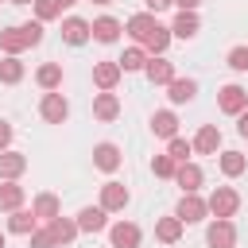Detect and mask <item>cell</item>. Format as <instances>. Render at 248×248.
Returning <instances> with one entry per match:
<instances>
[{"mask_svg":"<svg viewBox=\"0 0 248 248\" xmlns=\"http://www.w3.org/2000/svg\"><path fill=\"white\" fill-rule=\"evenodd\" d=\"M194 93H198V81H194V78H174V81H167V97H170L174 105L194 101Z\"/></svg>","mask_w":248,"mask_h":248,"instance_id":"cell-12","label":"cell"},{"mask_svg":"<svg viewBox=\"0 0 248 248\" xmlns=\"http://www.w3.org/2000/svg\"><path fill=\"white\" fill-rule=\"evenodd\" d=\"M23 31H27L31 46H35V43H43V23H23Z\"/></svg>","mask_w":248,"mask_h":248,"instance_id":"cell-38","label":"cell"},{"mask_svg":"<svg viewBox=\"0 0 248 248\" xmlns=\"http://www.w3.org/2000/svg\"><path fill=\"white\" fill-rule=\"evenodd\" d=\"M93 4H112V0H93Z\"/></svg>","mask_w":248,"mask_h":248,"instance_id":"cell-45","label":"cell"},{"mask_svg":"<svg viewBox=\"0 0 248 248\" xmlns=\"http://www.w3.org/2000/svg\"><path fill=\"white\" fill-rule=\"evenodd\" d=\"M8 4H31V0H8Z\"/></svg>","mask_w":248,"mask_h":248,"instance_id":"cell-44","label":"cell"},{"mask_svg":"<svg viewBox=\"0 0 248 248\" xmlns=\"http://www.w3.org/2000/svg\"><path fill=\"white\" fill-rule=\"evenodd\" d=\"M229 66H232L236 74H244V70H248V46H232V50H229Z\"/></svg>","mask_w":248,"mask_h":248,"instance_id":"cell-36","label":"cell"},{"mask_svg":"<svg viewBox=\"0 0 248 248\" xmlns=\"http://www.w3.org/2000/svg\"><path fill=\"white\" fill-rule=\"evenodd\" d=\"M31 248H54L50 229H35V232H31Z\"/></svg>","mask_w":248,"mask_h":248,"instance_id":"cell-37","label":"cell"},{"mask_svg":"<svg viewBox=\"0 0 248 248\" xmlns=\"http://www.w3.org/2000/svg\"><path fill=\"white\" fill-rule=\"evenodd\" d=\"M108 240H112V248H140V229L132 221H116L108 229Z\"/></svg>","mask_w":248,"mask_h":248,"instance_id":"cell-6","label":"cell"},{"mask_svg":"<svg viewBox=\"0 0 248 248\" xmlns=\"http://www.w3.org/2000/svg\"><path fill=\"white\" fill-rule=\"evenodd\" d=\"M236 132L248 140V108H244V112H236Z\"/></svg>","mask_w":248,"mask_h":248,"instance_id":"cell-41","label":"cell"},{"mask_svg":"<svg viewBox=\"0 0 248 248\" xmlns=\"http://www.w3.org/2000/svg\"><path fill=\"white\" fill-rule=\"evenodd\" d=\"M105 225H108V221H105V209H101V205H97V209L85 205V209L78 213V232H101Z\"/></svg>","mask_w":248,"mask_h":248,"instance_id":"cell-20","label":"cell"},{"mask_svg":"<svg viewBox=\"0 0 248 248\" xmlns=\"http://www.w3.org/2000/svg\"><path fill=\"white\" fill-rule=\"evenodd\" d=\"M35 81H39L43 89H58V85H62V66H58V62H46V66H39Z\"/></svg>","mask_w":248,"mask_h":248,"instance_id":"cell-27","label":"cell"},{"mask_svg":"<svg viewBox=\"0 0 248 248\" xmlns=\"http://www.w3.org/2000/svg\"><path fill=\"white\" fill-rule=\"evenodd\" d=\"M62 39H66L70 46H81V43L89 39V23H85V19H78V16L62 19Z\"/></svg>","mask_w":248,"mask_h":248,"instance_id":"cell-15","label":"cell"},{"mask_svg":"<svg viewBox=\"0 0 248 248\" xmlns=\"http://www.w3.org/2000/svg\"><path fill=\"white\" fill-rule=\"evenodd\" d=\"M155 236H159L163 244H174V240L182 236V221H178V217H159V221H155Z\"/></svg>","mask_w":248,"mask_h":248,"instance_id":"cell-23","label":"cell"},{"mask_svg":"<svg viewBox=\"0 0 248 248\" xmlns=\"http://www.w3.org/2000/svg\"><path fill=\"white\" fill-rule=\"evenodd\" d=\"M205 240H209V248H232V244H236V225H232L229 217H217V221L209 225Z\"/></svg>","mask_w":248,"mask_h":248,"instance_id":"cell-3","label":"cell"},{"mask_svg":"<svg viewBox=\"0 0 248 248\" xmlns=\"http://www.w3.org/2000/svg\"><path fill=\"white\" fill-rule=\"evenodd\" d=\"M120 74H124L120 62H97V66H93V85H97V89H112V85L120 81Z\"/></svg>","mask_w":248,"mask_h":248,"instance_id":"cell-11","label":"cell"},{"mask_svg":"<svg viewBox=\"0 0 248 248\" xmlns=\"http://www.w3.org/2000/svg\"><path fill=\"white\" fill-rule=\"evenodd\" d=\"M155 23H159V19H155L151 12H136V16L128 19V35H132L136 43H143V39H147V35L155 31Z\"/></svg>","mask_w":248,"mask_h":248,"instance_id":"cell-14","label":"cell"},{"mask_svg":"<svg viewBox=\"0 0 248 248\" xmlns=\"http://www.w3.org/2000/svg\"><path fill=\"white\" fill-rule=\"evenodd\" d=\"M31 213H35L39 221H54V217H58V198H54V194H39L35 205H31Z\"/></svg>","mask_w":248,"mask_h":248,"instance_id":"cell-25","label":"cell"},{"mask_svg":"<svg viewBox=\"0 0 248 248\" xmlns=\"http://www.w3.org/2000/svg\"><path fill=\"white\" fill-rule=\"evenodd\" d=\"M143 74H147L151 85H167V81H174V62H167V58H147Z\"/></svg>","mask_w":248,"mask_h":248,"instance_id":"cell-9","label":"cell"},{"mask_svg":"<svg viewBox=\"0 0 248 248\" xmlns=\"http://www.w3.org/2000/svg\"><path fill=\"white\" fill-rule=\"evenodd\" d=\"M221 147V132L213 128V124H202L198 128V136H194V151H202V155H213Z\"/></svg>","mask_w":248,"mask_h":248,"instance_id":"cell-18","label":"cell"},{"mask_svg":"<svg viewBox=\"0 0 248 248\" xmlns=\"http://www.w3.org/2000/svg\"><path fill=\"white\" fill-rule=\"evenodd\" d=\"M23 46H31V39H27L23 23H19V27H8V31H0V50H8V54H19Z\"/></svg>","mask_w":248,"mask_h":248,"instance_id":"cell-16","label":"cell"},{"mask_svg":"<svg viewBox=\"0 0 248 248\" xmlns=\"http://www.w3.org/2000/svg\"><path fill=\"white\" fill-rule=\"evenodd\" d=\"M244 167H248V159H244L240 151H225V155H221V170H225L229 178H236V174H244Z\"/></svg>","mask_w":248,"mask_h":248,"instance_id":"cell-30","label":"cell"},{"mask_svg":"<svg viewBox=\"0 0 248 248\" xmlns=\"http://www.w3.org/2000/svg\"><path fill=\"white\" fill-rule=\"evenodd\" d=\"M190 151H194V143H190V140H178V136H170V151H167V155H170L174 163H186V159H190Z\"/></svg>","mask_w":248,"mask_h":248,"instance_id":"cell-33","label":"cell"},{"mask_svg":"<svg viewBox=\"0 0 248 248\" xmlns=\"http://www.w3.org/2000/svg\"><path fill=\"white\" fill-rule=\"evenodd\" d=\"M23 78V62L16 58V54H8L4 62H0V81H8V85H16Z\"/></svg>","mask_w":248,"mask_h":248,"instance_id":"cell-31","label":"cell"},{"mask_svg":"<svg viewBox=\"0 0 248 248\" xmlns=\"http://www.w3.org/2000/svg\"><path fill=\"white\" fill-rule=\"evenodd\" d=\"M93 167L116 170V167H120V147H116V143H97V147H93Z\"/></svg>","mask_w":248,"mask_h":248,"instance_id":"cell-19","label":"cell"},{"mask_svg":"<svg viewBox=\"0 0 248 248\" xmlns=\"http://www.w3.org/2000/svg\"><path fill=\"white\" fill-rule=\"evenodd\" d=\"M116 112H120V101H116V93H97L93 97V116L97 120H116Z\"/></svg>","mask_w":248,"mask_h":248,"instance_id":"cell-17","label":"cell"},{"mask_svg":"<svg viewBox=\"0 0 248 248\" xmlns=\"http://www.w3.org/2000/svg\"><path fill=\"white\" fill-rule=\"evenodd\" d=\"M170 4H178V8H182V12H194V8H198V4H202V0H170Z\"/></svg>","mask_w":248,"mask_h":248,"instance_id":"cell-42","label":"cell"},{"mask_svg":"<svg viewBox=\"0 0 248 248\" xmlns=\"http://www.w3.org/2000/svg\"><path fill=\"white\" fill-rule=\"evenodd\" d=\"M209 209H205V202L198 198V194H182V202H178V209H174V217L182 221V225H194V221H202Z\"/></svg>","mask_w":248,"mask_h":248,"instance_id":"cell-5","label":"cell"},{"mask_svg":"<svg viewBox=\"0 0 248 248\" xmlns=\"http://www.w3.org/2000/svg\"><path fill=\"white\" fill-rule=\"evenodd\" d=\"M174 182L182 186V194H198V186H202V167L178 163V167H174Z\"/></svg>","mask_w":248,"mask_h":248,"instance_id":"cell-10","label":"cell"},{"mask_svg":"<svg viewBox=\"0 0 248 248\" xmlns=\"http://www.w3.org/2000/svg\"><path fill=\"white\" fill-rule=\"evenodd\" d=\"M178 39H194L198 35V12H178V19H174V27H170Z\"/></svg>","mask_w":248,"mask_h":248,"instance_id":"cell-26","label":"cell"},{"mask_svg":"<svg viewBox=\"0 0 248 248\" xmlns=\"http://www.w3.org/2000/svg\"><path fill=\"white\" fill-rule=\"evenodd\" d=\"M116 62H120V70H143V66H147V54H143L140 46H128Z\"/></svg>","mask_w":248,"mask_h":248,"instance_id":"cell-32","label":"cell"},{"mask_svg":"<svg viewBox=\"0 0 248 248\" xmlns=\"http://www.w3.org/2000/svg\"><path fill=\"white\" fill-rule=\"evenodd\" d=\"M23 205V186H16L12 178L0 186V209H19Z\"/></svg>","mask_w":248,"mask_h":248,"instance_id":"cell-28","label":"cell"},{"mask_svg":"<svg viewBox=\"0 0 248 248\" xmlns=\"http://www.w3.org/2000/svg\"><path fill=\"white\" fill-rule=\"evenodd\" d=\"M89 35H93L97 43H116V39H120V19L101 16V19H93V23H89Z\"/></svg>","mask_w":248,"mask_h":248,"instance_id":"cell-8","label":"cell"},{"mask_svg":"<svg viewBox=\"0 0 248 248\" xmlns=\"http://www.w3.org/2000/svg\"><path fill=\"white\" fill-rule=\"evenodd\" d=\"M58 4H62V8H70V4H78V0H58Z\"/></svg>","mask_w":248,"mask_h":248,"instance_id":"cell-43","label":"cell"},{"mask_svg":"<svg viewBox=\"0 0 248 248\" xmlns=\"http://www.w3.org/2000/svg\"><path fill=\"white\" fill-rule=\"evenodd\" d=\"M0 248H4V232H0Z\"/></svg>","mask_w":248,"mask_h":248,"instance_id":"cell-46","label":"cell"},{"mask_svg":"<svg viewBox=\"0 0 248 248\" xmlns=\"http://www.w3.org/2000/svg\"><path fill=\"white\" fill-rule=\"evenodd\" d=\"M35 221H39V217H35L31 209H12L8 229H12V232H19V236H31V232H35Z\"/></svg>","mask_w":248,"mask_h":248,"instance_id":"cell-22","label":"cell"},{"mask_svg":"<svg viewBox=\"0 0 248 248\" xmlns=\"http://www.w3.org/2000/svg\"><path fill=\"white\" fill-rule=\"evenodd\" d=\"M35 4V16H39V23L43 19H54V16H62V4L58 0H31Z\"/></svg>","mask_w":248,"mask_h":248,"instance_id":"cell-35","label":"cell"},{"mask_svg":"<svg viewBox=\"0 0 248 248\" xmlns=\"http://www.w3.org/2000/svg\"><path fill=\"white\" fill-rule=\"evenodd\" d=\"M27 170V155L19 151H0V178H19Z\"/></svg>","mask_w":248,"mask_h":248,"instance_id":"cell-21","label":"cell"},{"mask_svg":"<svg viewBox=\"0 0 248 248\" xmlns=\"http://www.w3.org/2000/svg\"><path fill=\"white\" fill-rule=\"evenodd\" d=\"M0 4H4V0H0Z\"/></svg>","mask_w":248,"mask_h":248,"instance_id":"cell-47","label":"cell"},{"mask_svg":"<svg viewBox=\"0 0 248 248\" xmlns=\"http://www.w3.org/2000/svg\"><path fill=\"white\" fill-rule=\"evenodd\" d=\"M124 205H128V186H120V182H105V186H101V209L112 213V209H124Z\"/></svg>","mask_w":248,"mask_h":248,"instance_id":"cell-7","label":"cell"},{"mask_svg":"<svg viewBox=\"0 0 248 248\" xmlns=\"http://www.w3.org/2000/svg\"><path fill=\"white\" fill-rule=\"evenodd\" d=\"M143 4H147V12H151V16H159L163 8H170V0H143Z\"/></svg>","mask_w":248,"mask_h":248,"instance_id":"cell-40","label":"cell"},{"mask_svg":"<svg viewBox=\"0 0 248 248\" xmlns=\"http://www.w3.org/2000/svg\"><path fill=\"white\" fill-rule=\"evenodd\" d=\"M8 143H12V124L0 120V151H8Z\"/></svg>","mask_w":248,"mask_h":248,"instance_id":"cell-39","label":"cell"},{"mask_svg":"<svg viewBox=\"0 0 248 248\" xmlns=\"http://www.w3.org/2000/svg\"><path fill=\"white\" fill-rule=\"evenodd\" d=\"M174 167H178V163H174L170 155H155V159H151V170H155V178H174Z\"/></svg>","mask_w":248,"mask_h":248,"instance_id":"cell-34","label":"cell"},{"mask_svg":"<svg viewBox=\"0 0 248 248\" xmlns=\"http://www.w3.org/2000/svg\"><path fill=\"white\" fill-rule=\"evenodd\" d=\"M217 108H221V112H229V116H236V112H244V108H248V93H244L240 85H225V89L217 93Z\"/></svg>","mask_w":248,"mask_h":248,"instance_id":"cell-4","label":"cell"},{"mask_svg":"<svg viewBox=\"0 0 248 248\" xmlns=\"http://www.w3.org/2000/svg\"><path fill=\"white\" fill-rule=\"evenodd\" d=\"M39 112H43V120H46V124H62V120L70 116V101H66L62 93H54V89H50V93L43 97Z\"/></svg>","mask_w":248,"mask_h":248,"instance_id":"cell-2","label":"cell"},{"mask_svg":"<svg viewBox=\"0 0 248 248\" xmlns=\"http://www.w3.org/2000/svg\"><path fill=\"white\" fill-rule=\"evenodd\" d=\"M205 209H209L213 217H232V213L240 209V194H236L232 186H217V190L209 194V202H205Z\"/></svg>","mask_w":248,"mask_h":248,"instance_id":"cell-1","label":"cell"},{"mask_svg":"<svg viewBox=\"0 0 248 248\" xmlns=\"http://www.w3.org/2000/svg\"><path fill=\"white\" fill-rule=\"evenodd\" d=\"M151 132H155V136H163V140H170V136L178 132L174 112H167V108H163V112H155V116H151Z\"/></svg>","mask_w":248,"mask_h":248,"instance_id":"cell-24","label":"cell"},{"mask_svg":"<svg viewBox=\"0 0 248 248\" xmlns=\"http://www.w3.org/2000/svg\"><path fill=\"white\" fill-rule=\"evenodd\" d=\"M167 43H170V27H163V23H155V31L143 39V46H147V50H155V54H163V50H167Z\"/></svg>","mask_w":248,"mask_h":248,"instance_id":"cell-29","label":"cell"},{"mask_svg":"<svg viewBox=\"0 0 248 248\" xmlns=\"http://www.w3.org/2000/svg\"><path fill=\"white\" fill-rule=\"evenodd\" d=\"M46 229H50V236H54V248L58 244H70L74 236H78V221H70V217H54V221H46Z\"/></svg>","mask_w":248,"mask_h":248,"instance_id":"cell-13","label":"cell"}]
</instances>
